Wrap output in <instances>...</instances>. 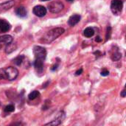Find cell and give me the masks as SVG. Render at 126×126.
Returning <instances> with one entry per match:
<instances>
[{"label": "cell", "mask_w": 126, "mask_h": 126, "mask_svg": "<svg viewBox=\"0 0 126 126\" xmlns=\"http://www.w3.org/2000/svg\"><path fill=\"white\" fill-rule=\"evenodd\" d=\"M58 64H56V65H54L53 66H52V70H55V69H58Z\"/></svg>", "instance_id": "24"}, {"label": "cell", "mask_w": 126, "mask_h": 126, "mask_svg": "<svg viewBox=\"0 0 126 126\" xmlns=\"http://www.w3.org/2000/svg\"><path fill=\"white\" fill-rule=\"evenodd\" d=\"M82 72H83V69H80L79 70H78V71L75 72V75H76V76H78V75H81Z\"/></svg>", "instance_id": "22"}, {"label": "cell", "mask_w": 126, "mask_h": 126, "mask_svg": "<svg viewBox=\"0 0 126 126\" xmlns=\"http://www.w3.org/2000/svg\"><path fill=\"white\" fill-rule=\"evenodd\" d=\"M121 58H122V55H121V53L118 50L114 52L112 54V55H111V59L113 61H119Z\"/></svg>", "instance_id": "17"}, {"label": "cell", "mask_w": 126, "mask_h": 126, "mask_svg": "<svg viewBox=\"0 0 126 126\" xmlns=\"http://www.w3.org/2000/svg\"><path fill=\"white\" fill-rule=\"evenodd\" d=\"M109 75V72L107 69H103L101 72V75L102 76H108Z\"/></svg>", "instance_id": "21"}, {"label": "cell", "mask_w": 126, "mask_h": 126, "mask_svg": "<svg viewBox=\"0 0 126 126\" xmlns=\"http://www.w3.org/2000/svg\"><path fill=\"white\" fill-rule=\"evenodd\" d=\"M13 41V38L11 35H4L2 36H0V43L1 44H8Z\"/></svg>", "instance_id": "12"}, {"label": "cell", "mask_w": 126, "mask_h": 126, "mask_svg": "<svg viewBox=\"0 0 126 126\" xmlns=\"http://www.w3.org/2000/svg\"><path fill=\"white\" fill-rule=\"evenodd\" d=\"M39 94H40L39 92L35 90V91H32V92H30V93L29 94L28 98H29L30 100H35V98H37V97L39 96Z\"/></svg>", "instance_id": "16"}, {"label": "cell", "mask_w": 126, "mask_h": 126, "mask_svg": "<svg viewBox=\"0 0 126 126\" xmlns=\"http://www.w3.org/2000/svg\"><path fill=\"white\" fill-rule=\"evenodd\" d=\"M83 35L86 38H91L94 35V30L92 27H87L83 31Z\"/></svg>", "instance_id": "15"}, {"label": "cell", "mask_w": 126, "mask_h": 126, "mask_svg": "<svg viewBox=\"0 0 126 126\" xmlns=\"http://www.w3.org/2000/svg\"><path fill=\"white\" fill-rule=\"evenodd\" d=\"M7 46L6 48H5V52H6L7 54H10V53L13 52V51L16 50V47H17L16 44H13L12 42L10 43V44H7Z\"/></svg>", "instance_id": "14"}, {"label": "cell", "mask_w": 126, "mask_h": 126, "mask_svg": "<svg viewBox=\"0 0 126 126\" xmlns=\"http://www.w3.org/2000/svg\"><path fill=\"white\" fill-rule=\"evenodd\" d=\"M24 58H24V55H19L18 57H17V58L13 61V62H14L15 64H16V65H18V66H20V65L22 63V62L24 61Z\"/></svg>", "instance_id": "18"}, {"label": "cell", "mask_w": 126, "mask_h": 126, "mask_svg": "<svg viewBox=\"0 0 126 126\" xmlns=\"http://www.w3.org/2000/svg\"><path fill=\"white\" fill-rule=\"evenodd\" d=\"M32 11L33 13L38 17H43L47 14V9L42 5H37L34 7Z\"/></svg>", "instance_id": "7"}, {"label": "cell", "mask_w": 126, "mask_h": 126, "mask_svg": "<svg viewBox=\"0 0 126 126\" xmlns=\"http://www.w3.org/2000/svg\"><path fill=\"white\" fill-rule=\"evenodd\" d=\"M15 4L14 0H10L8 1H5L0 4V11H6L13 7Z\"/></svg>", "instance_id": "9"}, {"label": "cell", "mask_w": 126, "mask_h": 126, "mask_svg": "<svg viewBox=\"0 0 126 126\" xmlns=\"http://www.w3.org/2000/svg\"><path fill=\"white\" fill-rule=\"evenodd\" d=\"M123 2L122 0H113L111 4V12L114 15H119L123 10Z\"/></svg>", "instance_id": "4"}, {"label": "cell", "mask_w": 126, "mask_h": 126, "mask_svg": "<svg viewBox=\"0 0 126 126\" xmlns=\"http://www.w3.org/2000/svg\"><path fill=\"white\" fill-rule=\"evenodd\" d=\"M18 75V71L16 67L8 66L0 69V79L14 80Z\"/></svg>", "instance_id": "2"}, {"label": "cell", "mask_w": 126, "mask_h": 126, "mask_svg": "<svg viewBox=\"0 0 126 126\" xmlns=\"http://www.w3.org/2000/svg\"><path fill=\"white\" fill-rule=\"evenodd\" d=\"M49 10L52 13H60L63 9L64 8L63 4L60 1H52L48 5Z\"/></svg>", "instance_id": "5"}, {"label": "cell", "mask_w": 126, "mask_h": 126, "mask_svg": "<svg viewBox=\"0 0 126 126\" xmlns=\"http://www.w3.org/2000/svg\"><path fill=\"white\" fill-rule=\"evenodd\" d=\"M95 41H96L97 42H100V41H102V39H101L100 37H97V38H96V39H95Z\"/></svg>", "instance_id": "25"}, {"label": "cell", "mask_w": 126, "mask_h": 126, "mask_svg": "<svg viewBox=\"0 0 126 126\" xmlns=\"http://www.w3.org/2000/svg\"><path fill=\"white\" fill-rule=\"evenodd\" d=\"M121 94V96H122L123 97H125L126 96V90L124 89V90H123V92H121V94Z\"/></svg>", "instance_id": "23"}, {"label": "cell", "mask_w": 126, "mask_h": 126, "mask_svg": "<svg viewBox=\"0 0 126 126\" xmlns=\"http://www.w3.org/2000/svg\"><path fill=\"white\" fill-rule=\"evenodd\" d=\"M65 112L61 111L57 114L56 117L52 122L45 124V126H59L63 123V120L65 119Z\"/></svg>", "instance_id": "6"}, {"label": "cell", "mask_w": 126, "mask_h": 126, "mask_svg": "<svg viewBox=\"0 0 126 126\" xmlns=\"http://www.w3.org/2000/svg\"><path fill=\"white\" fill-rule=\"evenodd\" d=\"M34 67L37 72L38 73L42 72L44 69V61L40 59H35L34 62Z\"/></svg>", "instance_id": "10"}, {"label": "cell", "mask_w": 126, "mask_h": 126, "mask_svg": "<svg viewBox=\"0 0 126 126\" xmlns=\"http://www.w3.org/2000/svg\"><path fill=\"white\" fill-rule=\"evenodd\" d=\"M11 28L10 24L4 20V19H0V32H6L9 31Z\"/></svg>", "instance_id": "8"}, {"label": "cell", "mask_w": 126, "mask_h": 126, "mask_svg": "<svg viewBox=\"0 0 126 126\" xmlns=\"http://www.w3.org/2000/svg\"><path fill=\"white\" fill-rule=\"evenodd\" d=\"M67 1H74V0H67Z\"/></svg>", "instance_id": "27"}, {"label": "cell", "mask_w": 126, "mask_h": 126, "mask_svg": "<svg viewBox=\"0 0 126 126\" xmlns=\"http://www.w3.org/2000/svg\"><path fill=\"white\" fill-rule=\"evenodd\" d=\"M14 110H15V106L13 105H12V104L7 106L4 108V111L5 112H13V111H14Z\"/></svg>", "instance_id": "19"}, {"label": "cell", "mask_w": 126, "mask_h": 126, "mask_svg": "<svg viewBox=\"0 0 126 126\" xmlns=\"http://www.w3.org/2000/svg\"><path fill=\"white\" fill-rule=\"evenodd\" d=\"M80 16L78 15V14H75V15H72L69 17L68 23L70 26L73 27L75 24H77L80 21Z\"/></svg>", "instance_id": "11"}, {"label": "cell", "mask_w": 126, "mask_h": 126, "mask_svg": "<svg viewBox=\"0 0 126 126\" xmlns=\"http://www.w3.org/2000/svg\"><path fill=\"white\" fill-rule=\"evenodd\" d=\"M41 1H49V0H41Z\"/></svg>", "instance_id": "26"}, {"label": "cell", "mask_w": 126, "mask_h": 126, "mask_svg": "<svg viewBox=\"0 0 126 126\" xmlns=\"http://www.w3.org/2000/svg\"><path fill=\"white\" fill-rule=\"evenodd\" d=\"M111 33V27H107V32H106V41H108V39L110 38Z\"/></svg>", "instance_id": "20"}, {"label": "cell", "mask_w": 126, "mask_h": 126, "mask_svg": "<svg viewBox=\"0 0 126 126\" xmlns=\"http://www.w3.org/2000/svg\"><path fill=\"white\" fill-rule=\"evenodd\" d=\"M16 13L18 16L19 17H25L27 16V10L26 8L23 6L21 7H18L16 10Z\"/></svg>", "instance_id": "13"}, {"label": "cell", "mask_w": 126, "mask_h": 126, "mask_svg": "<svg viewBox=\"0 0 126 126\" xmlns=\"http://www.w3.org/2000/svg\"><path fill=\"white\" fill-rule=\"evenodd\" d=\"M64 32L65 30L62 27H56L52 29L42 36V38H41V41L44 44H50L59 36H61Z\"/></svg>", "instance_id": "1"}, {"label": "cell", "mask_w": 126, "mask_h": 126, "mask_svg": "<svg viewBox=\"0 0 126 126\" xmlns=\"http://www.w3.org/2000/svg\"><path fill=\"white\" fill-rule=\"evenodd\" d=\"M33 53L35 55V59H40L44 61L47 57V50L45 48L40 46H35L33 48Z\"/></svg>", "instance_id": "3"}]
</instances>
